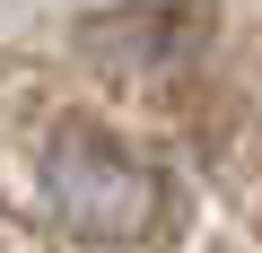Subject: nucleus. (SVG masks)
Masks as SVG:
<instances>
[{
    "mask_svg": "<svg viewBox=\"0 0 262 253\" xmlns=\"http://www.w3.org/2000/svg\"><path fill=\"white\" fill-rule=\"evenodd\" d=\"M53 201H61L70 227H88V236H105V244H131V236L158 218L149 166H131L114 140H88V131H70V140L53 149Z\"/></svg>",
    "mask_w": 262,
    "mask_h": 253,
    "instance_id": "f257e3e1",
    "label": "nucleus"
}]
</instances>
